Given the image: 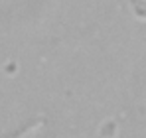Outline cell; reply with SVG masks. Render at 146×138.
<instances>
[{"mask_svg":"<svg viewBox=\"0 0 146 138\" xmlns=\"http://www.w3.org/2000/svg\"><path fill=\"white\" fill-rule=\"evenodd\" d=\"M42 132H44V122H38V124L30 126L26 132L18 134L16 138H42Z\"/></svg>","mask_w":146,"mask_h":138,"instance_id":"6da1fadb","label":"cell"}]
</instances>
